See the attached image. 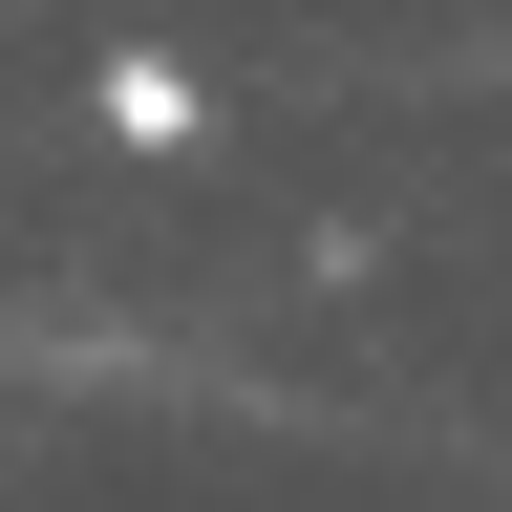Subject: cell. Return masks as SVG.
I'll use <instances>...</instances> for the list:
<instances>
[{
	"label": "cell",
	"instance_id": "1",
	"mask_svg": "<svg viewBox=\"0 0 512 512\" xmlns=\"http://www.w3.org/2000/svg\"><path fill=\"white\" fill-rule=\"evenodd\" d=\"M107 128H128V150H192V64L128 43V64H107Z\"/></svg>",
	"mask_w": 512,
	"mask_h": 512
}]
</instances>
